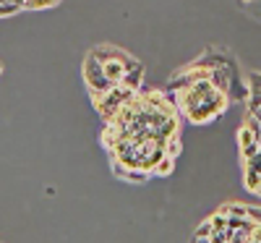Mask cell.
Here are the masks:
<instances>
[{"mask_svg":"<svg viewBox=\"0 0 261 243\" xmlns=\"http://www.w3.org/2000/svg\"><path fill=\"white\" fill-rule=\"evenodd\" d=\"M84 81L89 86V94H102L107 89H113V84L107 81V76L102 71V63L94 53H89L84 58Z\"/></svg>","mask_w":261,"mask_h":243,"instance_id":"2","label":"cell"},{"mask_svg":"<svg viewBox=\"0 0 261 243\" xmlns=\"http://www.w3.org/2000/svg\"><path fill=\"white\" fill-rule=\"evenodd\" d=\"M241 6H256V3H261V0H238Z\"/></svg>","mask_w":261,"mask_h":243,"instance_id":"10","label":"cell"},{"mask_svg":"<svg viewBox=\"0 0 261 243\" xmlns=\"http://www.w3.org/2000/svg\"><path fill=\"white\" fill-rule=\"evenodd\" d=\"M18 11H21L18 6H11V3H0V18L13 16V13H18Z\"/></svg>","mask_w":261,"mask_h":243,"instance_id":"7","label":"cell"},{"mask_svg":"<svg viewBox=\"0 0 261 243\" xmlns=\"http://www.w3.org/2000/svg\"><path fill=\"white\" fill-rule=\"evenodd\" d=\"M246 217L251 220V223H261V209H258V207H248V204H246Z\"/></svg>","mask_w":261,"mask_h":243,"instance_id":"8","label":"cell"},{"mask_svg":"<svg viewBox=\"0 0 261 243\" xmlns=\"http://www.w3.org/2000/svg\"><path fill=\"white\" fill-rule=\"evenodd\" d=\"M183 149L180 144V136H172V139H165V154H170V157H178Z\"/></svg>","mask_w":261,"mask_h":243,"instance_id":"6","label":"cell"},{"mask_svg":"<svg viewBox=\"0 0 261 243\" xmlns=\"http://www.w3.org/2000/svg\"><path fill=\"white\" fill-rule=\"evenodd\" d=\"M193 240H212V220H204V223L193 230Z\"/></svg>","mask_w":261,"mask_h":243,"instance_id":"5","label":"cell"},{"mask_svg":"<svg viewBox=\"0 0 261 243\" xmlns=\"http://www.w3.org/2000/svg\"><path fill=\"white\" fill-rule=\"evenodd\" d=\"M248 240H251V243H261V223H253V228H251V235H248Z\"/></svg>","mask_w":261,"mask_h":243,"instance_id":"9","label":"cell"},{"mask_svg":"<svg viewBox=\"0 0 261 243\" xmlns=\"http://www.w3.org/2000/svg\"><path fill=\"white\" fill-rule=\"evenodd\" d=\"M172 170H175V157H170V154H162V157L157 160V165L151 167V175H160V178H165V175H170Z\"/></svg>","mask_w":261,"mask_h":243,"instance_id":"4","label":"cell"},{"mask_svg":"<svg viewBox=\"0 0 261 243\" xmlns=\"http://www.w3.org/2000/svg\"><path fill=\"white\" fill-rule=\"evenodd\" d=\"M170 97L180 113L196 126L212 123L230 105V94L225 89H220L212 79H201V81H193L188 86H180V89H172Z\"/></svg>","mask_w":261,"mask_h":243,"instance_id":"1","label":"cell"},{"mask_svg":"<svg viewBox=\"0 0 261 243\" xmlns=\"http://www.w3.org/2000/svg\"><path fill=\"white\" fill-rule=\"evenodd\" d=\"M258 196H261V186H258Z\"/></svg>","mask_w":261,"mask_h":243,"instance_id":"11","label":"cell"},{"mask_svg":"<svg viewBox=\"0 0 261 243\" xmlns=\"http://www.w3.org/2000/svg\"><path fill=\"white\" fill-rule=\"evenodd\" d=\"M243 186H246V191H251V193H258V186H261V170L243 167Z\"/></svg>","mask_w":261,"mask_h":243,"instance_id":"3","label":"cell"}]
</instances>
